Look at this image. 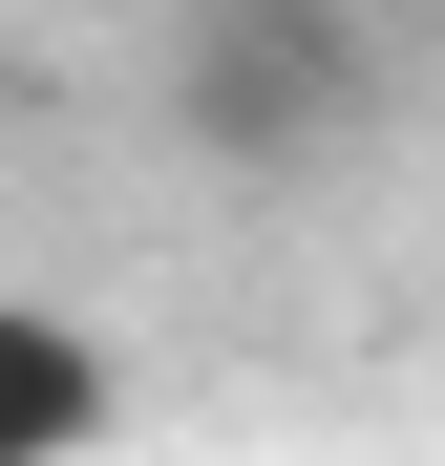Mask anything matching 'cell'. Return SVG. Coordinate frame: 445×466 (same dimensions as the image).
Here are the masks:
<instances>
[{"label":"cell","mask_w":445,"mask_h":466,"mask_svg":"<svg viewBox=\"0 0 445 466\" xmlns=\"http://www.w3.org/2000/svg\"><path fill=\"white\" fill-rule=\"evenodd\" d=\"M106 424H127L106 319H64V297H0V445H22V466H86Z\"/></svg>","instance_id":"2"},{"label":"cell","mask_w":445,"mask_h":466,"mask_svg":"<svg viewBox=\"0 0 445 466\" xmlns=\"http://www.w3.org/2000/svg\"><path fill=\"white\" fill-rule=\"evenodd\" d=\"M403 64H445V0H403Z\"/></svg>","instance_id":"3"},{"label":"cell","mask_w":445,"mask_h":466,"mask_svg":"<svg viewBox=\"0 0 445 466\" xmlns=\"http://www.w3.org/2000/svg\"><path fill=\"white\" fill-rule=\"evenodd\" d=\"M0 466H22V445H0Z\"/></svg>","instance_id":"4"},{"label":"cell","mask_w":445,"mask_h":466,"mask_svg":"<svg viewBox=\"0 0 445 466\" xmlns=\"http://www.w3.org/2000/svg\"><path fill=\"white\" fill-rule=\"evenodd\" d=\"M382 22L360 0H170V43H148V106H170V148L191 170H234V191H276V170H339L360 127H382Z\"/></svg>","instance_id":"1"}]
</instances>
